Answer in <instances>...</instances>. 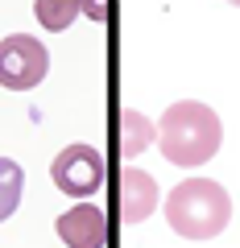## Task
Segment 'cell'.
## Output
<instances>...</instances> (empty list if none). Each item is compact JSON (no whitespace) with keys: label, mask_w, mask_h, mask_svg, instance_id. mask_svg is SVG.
<instances>
[{"label":"cell","mask_w":240,"mask_h":248,"mask_svg":"<svg viewBox=\"0 0 240 248\" xmlns=\"http://www.w3.org/2000/svg\"><path fill=\"white\" fill-rule=\"evenodd\" d=\"M232 4H236V9H240V0H232Z\"/></svg>","instance_id":"8fae6325"},{"label":"cell","mask_w":240,"mask_h":248,"mask_svg":"<svg viewBox=\"0 0 240 248\" xmlns=\"http://www.w3.org/2000/svg\"><path fill=\"white\" fill-rule=\"evenodd\" d=\"M50 178H54V186H58L63 195L87 199V195H96L99 186H104V157H99V149H91V145H66V149L54 157Z\"/></svg>","instance_id":"277c9868"},{"label":"cell","mask_w":240,"mask_h":248,"mask_svg":"<svg viewBox=\"0 0 240 248\" xmlns=\"http://www.w3.org/2000/svg\"><path fill=\"white\" fill-rule=\"evenodd\" d=\"M166 219L178 236L211 240L232 223V195L215 178H187L166 195Z\"/></svg>","instance_id":"7a4b0ae2"},{"label":"cell","mask_w":240,"mask_h":248,"mask_svg":"<svg viewBox=\"0 0 240 248\" xmlns=\"http://www.w3.org/2000/svg\"><path fill=\"white\" fill-rule=\"evenodd\" d=\"M91 21H108V0H79Z\"/></svg>","instance_id":"30bf717a"},{"label":"cell","mask_w":240,"mask_h":248,"mask_svg":"<svg viewBox=\"0 0 240 248\" xmlns=\"http://www.w3.org/2000/svg\"><path fill=\"white\" fill-rule=\"evenodd\" d=\"M58 236L66 248H104L108 240V215L96 203H75L58 215Z\"/></svg>","instance_id":"8992f818"},{"label":"cell","mask_w":240,"mask_h":248,"mask_svg":"<svg viewBox=\"0 0 240 248\" xmlns=\"http://www.w3.org/2000/svg\"><path fill=\"white\" fill-rule=\"evenodd\" d=\"M33 13L42 21V29L63 33V29L75 25V17H83V4L79 0H33Z\"/></svg>","instance_id":"ba28073f"},{"label":"cell","mask_w":240,"mask_h":248,"mask_svg":"<svg viewBox=\"0 0 240 248\" xmlns=\"http://www.w3.org/2000/svg\"><path fill=\"white\" fill-rule=\"evenodd\" d=\"M50 71V54L37 37L13 33L0 42V87L9 91H33Z\"/></svg>","instance_id":"3957f363"},{"label":"cell","mask_w":240,"mask_h":248,"mask_svg":"<svg viewBox=\"0 0 240 248\" xmlns=\"http://www.w3.org/2000/svg\"><path fill=\"white\" fill-rule=\"evenodd\" d=\"M224 145V124L199 99H178L166 108V116L158 120V149L174 166H203L220 153Z\"/></svg>","instance_id":"6da1fadb"},{"label":"cell","mask_w":240,"mask_h":248,"mask_svg":"<svg viewBox=\"0 0 240 248\" xmlns=\"http://www.w3.org/2000/svg\"><path fill=\"white\" fill-rule=\"evenodd\" d=\"M153 137H158V128H153L149 116H141L137 108H120L116 112V149H120V157L145 153L153 145Z\"/></svg>","instance_id":"52a82bcc"},{"label":"cell","mask_w":240,"mask_h":248,"mask_svg":"<svg viewBox=\"0 0 240 248\" xmlns=\"http://www.w3.org/2000/svg\"><path fill=\"white\" fill-rule=\"evenodd\" d=\"M161 190H158V178L145 174L137 166L120 170V186H116V203H120V223H141L153 215Z\"/></svg>","instance_id":"5b68a950"},{"label":"cell","mask_w":240,"mask_h":248,"mask_svg":"<svg viewBox=\"0 0 240 248\" xmlns=\"http://www.w3.org/2000/svg\"><path fill=\"white\" fill-rule=\"evenodd\" d=\"M21 190H25V170L13 157H0V223L21 207Z\"/></svg>","instance_id":"9c48e42d"}]
</instances>
